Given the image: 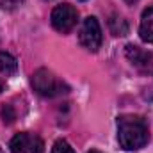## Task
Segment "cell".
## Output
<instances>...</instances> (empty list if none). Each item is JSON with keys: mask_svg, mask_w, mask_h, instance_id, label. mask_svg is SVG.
<instances>
[{"mask_svg": "<svg viewBox=\"0 0 153 153\" xmlns=\"http://www.w3.org/2000/svg\"><path fill=\"white\" fill-rule=\"evenodd\" d=\"M125 2H126V4H135L137 0H125Z\"/></svg>", "mask_w": 153, "mask_h": 153, "instance_id": "cell-13", "label": "cell"}, {"mask_svg": "<svg viewBox=\"0 0 153 153\" xmlns=\"http://www.w3.org/2000/svg\"><path fill=\"white\" fill-rule=\"evenodd\" d=\"M9 148L13 153H43L45 152V143L38 134L22 132L11 139Z\"/></svg>", "mask_w": 153, "mask_h": 153, "instance_id": "cell-5", "label": "cell"}, {"mask_svg": "<svg viewBox=\"0 0 153 153\" xmlns=\"http://www.w3.org/2000/svg\"><path fill=\"white\" fill-rule=\"evenodd\" d=\"M2 91H4V84L0 82V93H2Z\"/></svg>", "mask_w": 153, "mask_h": 153, "instance_id": "cell-15", "label": "cell"}, {"mask_svg": "<svg viewBox=\"0 0 153 153\" xmlns=\"http://www.w3.org/2000/svg\"><path fill=\"white\" fill-rule=\"evenodd\" d=\"M30 84L39 96H45V98H55V96L66 94L70 91V87L62 80H59L46 68H39L38 71H34L32 78H30Z\"/></svg>", "mask_w": 153, "mask_h": 153, "instance_id": "cell-2", "label": "cell"}, {"mask_svg": "<svg viewBox=\"0 0 153 153\" xmlns=\"http://www.w3.org/2000/svg\"><path fill=\"white\" fill-rule=\"evenodd\" d=\"M109 29L114 36H126L128 34V23L125 18H121L119 14H112L109 20Z\"/></svg>", "mask_w": 153, "mask_h": 153, "instance_id": "cell-9", "label": "cell"}, {"mask_svg": "<svg viewBox=\"0 0 153 153\" xmlns=\"http://www.w3.org/2000/svg\"><path fill=\"white\" fill-rule=\"evenodd\" d=\"M22 4H23V0H0V7L4 11H14Z\"/></svg>", "mask_w": 153, "mask_h": 153, "instance_id": "cell-11", "label": "cell"}, {"mask_svg": "<svg viewBox=\"0 0 153 153\" xmlns=\"http://www.w3.org/2000/svg\"><path fill=\"white\" fill-rule=\"evenodd\" d=\"M52 153H75V150L64 139H59V141H55V144L52 148Z\"/></svg>", "mask_w": 153, "mask_h": 153, "instance_id": "cell-10", "label": "cell"}, {"mask_svg": "<svg viewBox=\"0 0 153 153\" xmlns=\"http://www.w3.org/2000/svg\"><path fill=\"white\" fill-rule=\"evenodd\" d=\"M2 117H4V123H7V125H11L14 121V112H13L11 105H5L2 109Z\"/></svg>", "mask_w": 153, "mask_h": 153, "instance_id": "cell-12", "label": "cell"}, {"mask_svg": "<svg viewBox=\"0 0 153 153\" xmlns=\"http://www.w3.org/2000/svg\"><path fill=\"white\" fill-rule=\"evenodd\" d=\"M150 141V128L144 117L125 114L117 117V143L126 152L141 150Z\"/></svg>", "mask_w": 153, "mask_h": 153, "instance_id": "cell-1", "label": "cell"}, {"mask_svg": "<svg viewBox=\"0 0 153 153\" xmlns=\"http://www.w3.org/2000/svg\"><path fill=\"white\" fill-rule=\"evenodd\" d=\"M16 70H18L16 59L9 52H0V71L4 75H14Z\"/></svg>", "mask_w": 153, "mask_h": 153, "instance_id": "cell-8", "label": "cell"}, {"mask_svg": "<svg viewBox=\"0 0 153 153\" xmlns=\"http://www.w3.org/2000/svg\"><path fill=\"white\" fill-rule=\"evenodd\" d=\"M87 153H102V152H98V150H91V152H87Z\"/></svg>", "mask_w": 153, "mask_h": 153, "instance_id": "cell-14", "label": "cell"}, {"mask_svg": "<svg viewBox=\"0 0 153 153\" xmlns=\"http://www.w3.org/2000/svg\"><path fill=\"white\" fill-rule=\"evenodd\" d=\"M50 20H52V27H53L57 32L68 34V32L76 25L78 11H76L71 4H59V5L52 11Z\"/></svg>", "mask_w": 153, "mask_h": 153, "instance_id": "cell-3", "label": "cell"}, {"mask_svg": "<svg viewBox=\"0 0 153 153\" xmlns=\"http://www.w3.org/2000/svg\"><path fill=\"white\" fill-rule=\"evenodd\" d=\"M78 41L80 45L89 50V52H96L102 45V27L98 23V20L94 16H87L78 30Z\"/></svg>", "mask_w": 153, "mask_h": 153, "instance_id": "cell-4", "label": "cell"}, {"mask_svg": "<svg viewBox=\"0 0 153 153\" xmlns=\"http://www.w3.org/2000/svg\"><path fill=\"white\" fill-rule=\"evenodd\" d=\"M125 55L141 71H150L153 68V53L141 48V46H137V45H126L125 46Z\"/></svg>", "mask_w": 153, "mask_h": 153, "instance_id": "cell-6", "label": "cell"}, {"mask_svg": "<svg viewBox=\"0 0 153 153\" xmlns=\"http://www.w3.org/2000/svg\"><path fill=\"white\" fill-rule=\"evenodd\" d=\"M0 153H4V150H2V148H0Z\"/></svg>", "mask_w": 153, "mask_h": 153, "instance_id": "cell-16", "label": "cell"}, {"mask_svg": "<svg viewBox=\"0 0 153 153\" xmlns=\"http://www.w3.org/2000/svg\"><path fill=\"white\" fill-rule=\"evenodd\" d=\"M139 36L144 43L153 45V5L143 11L141 25H139Z\"/></svg>", "mask_w": 153, "mask_h": 153, "instance_id": "cell-7", "label": "cell"}]
</instances>
